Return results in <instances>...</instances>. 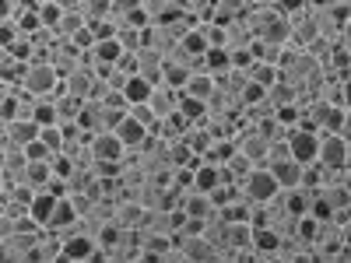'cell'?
I'll return each instance as SVG.
<instances>
[{
    "mask_svg": "<svg viewBox=\"0 0 351 263\" xmlns=\"http://www.w3.org/2000/svg\"><path fill=\"white\" fill-rule=\"evenodd\" d=\"M60 71H56L49 60H32L25 67V77H21V88L25 92H32L36 99H49L56 95V88H60Z\"/></svg>",
    "mask_w": 351,
    "mask_h": 263,
    "instance_id": "obj_1",
    "label": "cell"
},
{
    "mask_svg": "<svg viewBox=\"0 0 351 263\" xmlns=\"http://www.w3.org/2000/svg\"><path fill=\"white\" fill-rule=\"evenodd\" d=\"M239 190H243V197L253 200V203H271V200L281 193V183H278V175H274L271 165H256L246 179L239 183Z\"/></svg>",
    "mask_w": 351,
    "mask_h": 263,
    "instance_id": "obj_2",
    "label": "cell"
},
{
    "mask_svg": "<svg viewBox=\"0 0 351 263\" xmlns=\"http://www.w3.org/2000/svg\"><path fill=\"white\" fill-rule=\"evenodd\" d=\"M351 137L348 134H319V165L327 168H348Z\"/></svg>",
    "mask_w": 351,
    "mask_h": 263,
    "instance_id": "obj_3",
    "label": "cell"
},
{
    "mask_svg": "<svg viewBox=\"0 0 351 263\" xmlns=\"http://www.w3.org/2000/svg\"><path fill=\"white\" fill-rule=\"evenodd\" d=\"M288 148H291V158L302 162V165H313L319 162V130H309V127H295L288 134Z\"/></svg>",
    "mask_w": 351,
    "mask_h": 263,
    "instance_id": "obj_4",
    "label": "cell"
},
{
    "mask_svg": "<svg viewBox=\"0 0 351 263\" xmlns=\"http://www.w3.org/2000/svg\"><path fill=\"white\" fill-rule=\"evenodd\" d=\"M176 246H180L183 260H218V246L204 236V231H197V236H183V231H172Z\"/></svg>",
    "mask_w": 351,
    "mask_h": 263,
    "instance_id": "obj_5",
    "label": "cell"
},
{
    "mask_svg": "<svg viewBox=\"0 0 351 263\" xmlns=\"http://www.w3.org/2000/svg\"><path fill=\"white\" fill-rule=\"evenodd\" d=\"M64 260H102V246L92 231H71L64 239Z\"/></svg>",
    "mask_w": 351,
    "mask_h": 263,
    "instance_id": "obj_6",
    "label": "cell"
},
{
    "mask_svg": "<svg viewBox=\"0 0 351 263\" xmlns=\"http://www.w3.org/2000/svg\"><path fill=\"white\" fill-rule=\"evenodd\" d=\"M92 151H95L99 162H123L127 158V144L120 140L116 130H99L92 137Z\"/></svg>",
    "mask_w": 351,
    "mask_h": 263,
    "instance_id": "obj_7",
    "label": "cell"
},
{
    "mask_svg": "<svg viewBox=\"0 0 351 263\" xmlns=\"http://www.w3.org/2000/svg\"><path fill=\"white\" fill-rule=\"evenodd\" d=\"M148 105L155 109V116L158 120H169L172 112H180V105H183V92L180 88H172V84H155V92H152V99H148Z\"/></svg>",
    "mask_w": 351,
    "mask_h": 263,
    "instance_id": "obj_8",
    "label": "cell"
},
{
    "mask_svg": "<svg viewBox=\"0 0 351 263\" xmlns=\"http://www.w3.org/2000/svg\"><path fill=\"white\" fill-rule=\"evenodd\" d=\"M95 84H99V74H95V67H74L67 77H64V92H71V95H77V99H92V92H95Z\"/></svg>",
    "mask_w": 351,
    "mask_h": 263,
    "instance_id": "obj_9",
    "label": "cell"
},
{
    "mask_svg": "<svg viewBox=\"0 0 351 263\" xmlns=\"http://www.w3.org/2000/svg\"><path fill=\"white\" fill-rule=\"evenodd\" d=\"M271 168H274V175H278L281 190H295V186H302V179H306V165L295 162V158H281V162H274Z\"/></svg>",
    "mask_w": 351,
    "mask_h": 263,
    "instance_id": "obj_10",
    "label": "cell"
},
{
    "mask_svg": "<svg viewBox=\"0 0 351 263\" xmlns=\"http://www.w3.org/2000/svg\"><path fill=\"white\" fill-rule=\"evenodd\" d=\"M39 134H43V123H39V120H28V116H18V120L4 123V137L18 140L21 148H25V144H32Z\"/></svg>",
    "mask_w": 351,
    "mask_h": 263,
    "instance_id": "obj_11",
    "label": "cell"
},
{
    "mask_svg": "<svg viewBox=\"0 0 351 263\" xmlns=\"http://www.w3.org/2000/svg\"><path fill=\"white\" fill-rule=\"evenodd\" d=\"M112 130L120 134V140L127 144V148H137V144H144V140H148V127H144L141 120H134V116H130V109H127V116H123V120L116 123Z\"/></svg>",
    "mask_w": 351,
    "mask_h": 263,
    "instance_id": "obj_12",
    "label": "cell"
},
{
    "mask_svg": "<svg viewBox=\"0 0 351 263\" xmlns=\"http://www.w3.org/2000/svg\"><path fill=\"white\" fill-rule=\"evenodd\" d=\"M53 179H56L53 162H28V168H25V183H28V186H36V190H49V186H53Z\"/></svg>",
    "mask_w": 351,
    "mask_h": 263,
    "instance_id": "obj_13",
    "label": "cell"
},
{
    "mask_svg": "<svg viewBox=\"0 0 351 263\" xmlns=\"http://www.w3.org/2000/svg\"><path fill=\"white\" fill-rule=\"evenodd\" d=\"M183 92H186V95H197V99H204V102H211L215 92H218V77H215V74H193V77L186 81Z\"/></svg>",
    "mask_w": 351,
    "mask_h": 263,
    "instance_id": "obj_14",
    "label": "cell"
},
{
    "mask_svg": "<svg viewBox=\"0 0 351 263\" xmlns=\"http://www.w3.org/2000/svg\"><path fill=\"white\" fill-rule=\"evenodd\" d=\"M152 92H155V81L141 77V74H134V77L127 81V88H123V95H127V102H130V105L148 102V99H152Z\"/></svg>",
    "mask_w": 351,
    "mask_h": 263,
    "instance_id": "obj_15",
    "label": "cell"
},
{
    "mask_svg": "<svg viewBox=\"0 0 351 263\" xmlns=\"http://www.w3.org/2000/svg\"><path fill=\"white\" fill-rule=\"evenodd\" d=\"M88 25V14L81 11V8H74V11H64V18H60V25H56V36H64V39H74L81 28Z\"/></svg>",
    "mask_w": 351,
    "mask_h": 263,
    "instance_id": "obj_16",
    "label": "cell"
},
{
    "mask_svg": "<svg viewBox=\"0 0 351 263\" xmlns=\"http://www.w3.org/2000/svg\"><path fill=\"white\" fill-rule=\"evenodd\" d=\"M193 77V71L190 67H183V64H172V60H165V71H162V81L165 84H172V88H186V81Z\"/></svg>",
    "mask_w": 351,
    "mask_h": 263,
    "instance_id": "obj_17",
    "label": "cell"
},
{
    "mask_svg": "<svg viewBox=\"0 0 351 263\" xmlns=\"http://www.w3.org/2000/svg\"><path fill=\"white\" fill-rule=\"evenodd\" d=\"M56 4H60L64 11H74V8H81V4H84V0H56Z\"/></svg>",
    "mask_w": 351,
    "mask_h": 263,
    "instance_id": "obj_18",
    "label": "cell"
},
{
    "mask_svg": "<svg viewBox=\"0 0 351 263\" xmlns=\"http://www.w3.org/2000/svg\"><path fill=\"white\" fill-rule=\"evenodd\" d=\"M344 109H351V77H344Z\"/></svg>",
    "mask_w": 351,
    "mask_h": 263,
    "instance_id": "obj_19",
    "label": "cell"
},
{
    "mask_svg": "<svg viewBox=\"0 0 351 263\" xmlns=\"http://www.w3.org/2000/svg\"><path fill=\"white\" fill-rule=\"evenodd\" d=\"M344 134L351 137V109H348V116H344Z\"/></svg>",
    "mask_w": 351,
    "mask_h": 263,
    "instance_id": "obj_20",
    "label": "cell"
}]
</instances>
